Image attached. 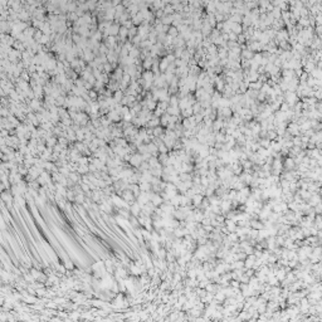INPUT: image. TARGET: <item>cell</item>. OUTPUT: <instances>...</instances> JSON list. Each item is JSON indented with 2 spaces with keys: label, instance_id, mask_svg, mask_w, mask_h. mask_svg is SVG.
<instances>
[{
  "label": "cell",
  "instance_id": "6da1fadb",
  "mask_svg": "<svg viewBox=\"0 0 322 322\" xmlns=\"http://www.w3.org/2000/svg\"><path fill=\"white\" fill-rule=\"evenodd\" d=\"M128 162H130L132 166H135V167H140V165L144 162V157L140 156V155H135V156H132V157L130 159Z\"/></svg>",
  "mask_w": 322,
  "mask_h": 322
},
{
  "label": "cell",
  "instance_id": "277c9868",
  "mask_svg": "<svg viewBox=\"0 0 322 322\" xmlns=\"http://www.w3.org/2000/svg\"><path fill=\"white\" fill-rule=\"evenodd\" d=\"M64 268H66V269H72V268H73L72 260H66V262H64Z\"/></svg>",
  "mask_w": 322,
  "mask_h": 322
},
{
  "label": "cell",
  "instance_id": "3957f363",
  "mask_svg": "<svg viewBox=\"0 0 322 322\" xmlns=\"http://www.w3.org/2000/svg\"><path fill=\"white\" fill-rule=\"evenodd\" d=\"M12 199H13V198H12V195H10V191H9V193H7V191L3 193V200H4V201H8V203H9V201H12Z\"/></svg>",
  "mask_w": 322,
  "mask_h": 322
},
{
  "label": "cell",
  "instance_id": "7a4b0ae2",
  "mask_svg": "<svg viewBox=\"0 0 322 322\" xmlns=\"http://www.w3.org/2000/svg\"><path fill=\"white\" fill-rule=\"evenodd\" d=\"M151 203L155 205V206H161L162 203H164V199L161 198V194H154L152 195V199H151Z\"/></svg>",
  "mask_w": 322,
  "mask_h": 322
}]
</instances>
